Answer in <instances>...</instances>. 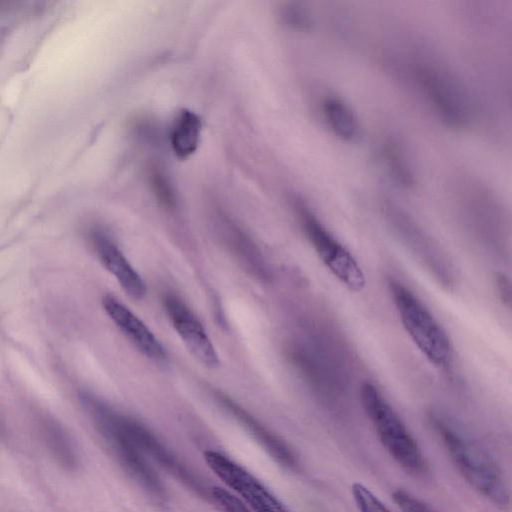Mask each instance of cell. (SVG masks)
Wrapping results in <instances>:
<instances>
[{"instance_id": "cell-22", "label": "cell", "mask_w": 512, "mask_h": 512, "mask_svg": "<svg viewBox=\"0 0 512 512\" xmlns=\"http://www.w3.org/2000/svg\"><path fill=\"white\" fill-rule=\"evenodd\" d=\"M392 498L403 512H437L428 504L403 489L395 490Z\"/></svg>"}, {"instance_id": "cell-13", "label": "cell", "mask_w": 512, "mask_h": 512, "mask_svg": "<svg viewBox=\"0 0 512 512\" xmlns=\"http://www.w3.org/2000/svg\"><path fill=\"white\" fill-rule=\"evenodd\" d=\"M221 229V237L230 253L255 277L266 279L269 273L261 251L253 240L228 219H223Z\"/></svg>"}, {"instance_id": "cell-11", "label": "cell", "mask_w": 512, "mask_h": 512, "mask_svg": "<svg viewBox=\"0 0 512 512\" xmlns=\"http://www.w3.org/2000/svg\"><path fill=\"white\" fill-rule=\"evenodd\" d=\"M90 239L103 266L114 276L122 290L131 298L140 300L146 295V284L134 269L114 239L103 229L90 230Z\"/></svg>"}, {"instance_id": "cell-7", "label": "cell", "mask_w": 512, "mask_h": 512, "mask_svg": "<svg viewBox=\"0 0 512 512\" xmlns=\"http://www.w3.org/2000/svg\"><path fill=\"white\" fill-rule=\"evenodd\" d=\"M115 420L129 440L160 467L198 496L208 499L210 490L203 479L177 457L149 428L115 410Z\"/></svg>"}, {"instance_id": "cell-1", "label": "cell", "mask_w": 512, "mask_h": 512, "mask_svg": "<svg viewBox=\"0 0 512 512\" xmlns=\"http://www.w3.org/2000/svg\"><path fill=\"white\" fill-rule=\"evenodd\" d=\"M430 422L466 482L499 508L508 507V486L493 458L446 419L433 414Z\"/></svg>"}, {"instance_id": "cell-9", "label": "cell", "mask_w": 512, "mask_h": 512, "mask_svg": "<svg viewBox=\"0 0 512 512\" xmlns=\"http://www.w3.org/2000/svg\"><path fill=\"white\" fill-rule=\"evenodd\" d=\"M164 311L189 352L203 365H219L216 349L203 324L191 308L176 294L166 292L161 298Z\"/></svg>"}, {"instance_id": "cell-23", "label": "cell", "mask_w": 512, "mask_h": 512, "mask_svg": "<svg viewBox=\"0 0 512 512\" xmlns=\"http://www.w3.org/2000/svg\"><path fill=\"white\" fill-rule=\"evenodd\" d=\"M495 284L501 301L503 302V304L510 307L511 288L508 278L504 274L498 273L495 276Z\"/></svg>"}, {"instance_id": "cell-3", "label": "cell", "mask_w": 512, "mask_h": 512, "mask_svg": "<svg viewBox=\"0 0 512 512\" xmlns=\"http://www.w3.org/2000/svg\"><path fill=\"white\" fill-rule=\"evenodd\" d=\"M360 395L383 447L406 472L424 476L428 467L418 443L379 389L367 381L362 384Z\"/></svg>"}, {"instance_id": "cell-16", "label": "cell", "mask_w": 512, "mask_h": 512, "mask_svg": "<svg viewBox=\"0 0 512 512\" xmlns=\"http://www.w3.org/2000/svg\"><path fill=\"white\" fill-rule=\"evenodd\" d=\"M41 434L45 447L58 465L73 471L78 465V456L74 444L61 426L53 421L42 424Z\"/></svg>"}, {"instance_id": "cell-20", "label": "cell", "mask_w": 512, "mask_h": 512, "mask_svg": "<svg viewBox=\"0 0 512 512\" xmlns=\"http://www.w3.org/2000/svg\"><path fill=\"white\" fill-rule=\"evenodd\" d=\"M351 492L359 512H391L390 509L362 483H353Z\"/></svg>"}, {"instance_id": "cell-6", "label": "cell", "mask_w": 512, "mask_h": 512, "mask_svg": "<svg viewBox=\"0 0 512 512\" xmlns=\"http://www.w3.org/2000/svg\"><path fill=\"white\" fill-rule=\"evenodd\" d=\"M417 81L439 118L453 129H462L471 120L468 97L462 86L446 71L423 64L417 68Z\"/></svg>"}, {"instance_id": "cell-5", "label": "cell", "mask_w": 512, "mask_h": 512, "mask_svg": "<svg viewBox=\"0 0 512 512\" xmlns=\"http://www.w3.org/2000/svg\"><path fill=\"white\" fill-rule=\"evenodd\" d=\"M297 211L302 230L325 267L350 291H362L366 278L353 254L307 206L299 204Z\"/></svg>"}, {"instance_id": "cell-21", "label": "cell", "mask_w": 512, "mask_h": 512, "mask_svg": "<svg viewBox=\"0 0 512 512\" xmlns=\"http://www.w3.org/2000/svg\"><path fill=\"white\" fill-rule=\"evenodd\" d=\"M210 497L222 512H252L238 497L221 487H213Z\"/></svg>"}, {"instance_id": "cell-2", "label": "cell", "mask_w": 512, "mask_h": 512, "mask_svg": "<svg viewBox=\"0 0 512 512\" xmlns=\"http://www.w3.org/2000/svg\"><path fill=\"white\" fill-rule=\"evenodd\" d=\"M387 285L402 326L412 342L434 366L449 368L454 350L446 331L405 284L389 277Z\"/></svg>"}, {"instance_id": "cell-15", "label": "cell", "mask_w": 512, "mask_h": 512, "mask_svg": "<svg viewBox=\"0 0 512 512\" xmlns=\"http://www.w3.org/2000/svg\"><path fill=\"white\" fill-rule=\"evenodd\" d=\"M202 130L200 117L188 109L179 112L171 128L170 144L181 159L191 156L198 148Z\"/></svg>"}, {"instance_id": "cell-19", "label": "cell", "mask_w": 512, "mask_h": 512, "mask_svg": "<svg viewBox=\"0 0 512 512\" xmlns=\"http://www.w3.org/2000/svg\"><path fill=\"white\" fill-rule=\"evenodd\" d=\"M282 22L291 29L297 31H309L313 20L308 10L300 3H286L280 12Z\"/></svg>"}, {"instance_id": "cell-17", "label": "cell", "mask_w": 512, "mask_h": 512, "mask_svg": "<svg viewBox=\"0 0 512 512\" xmlns=\"http://www.w3.org/2000/svg\"><path fill=\"white\" fill-rule=\"evenodd\" d=\"M383 165L393 182L401 188L411 189L415 185V175L405 151L394 140H386L381 147Z\"/></svg>"}, {"instance_id": "cell-14", "label": "cell", "mask_w": 512, "mask_h": 512, "mask_svg": "<svg viewBox=\"0 0 512 512\" xmlns=\"http://www.w3.org/2000/svg\"><path fill=\"white\" fill-rule=\"evenodd\" d=\"M322 113L329 129L341 140L355 142L361 136V125L352 108L341 98L327 96Z\"/></svg>"}, {"instance_id": "cell-12", "label": "cell", "mask_w": 512, "mask_h": 512, "mask_svg": "<svg viewBox=\"0 0 512 512\" xmlns=\"http://www.w3.org/2000/svg\"><path fill=\"white\" fill-rule=\"evenodd\" d=\"M102 305L116 327L147 358L165 362L167 352L149 327L125 304L112 295H105Z\"/></svg>"}, {"instance_id": "cell-10", "label": "cell", "mask_w": 512, "mask_h": 512, "mask_svg": "<svg viewBox=\"0 0 512 512\" xmlns=\"http://www.w3.org/2000/svg\"><path fill=\"white\" fill-rule=\"evenodd\" d=\"M217 403L229 413L279 465L289 470L298 468V457L288 443L265 426L240 404L221 391L215 390Z\"/></svg>"}, {"instance_id": "cell-18", "label": "cell", "mask_w": 512, "mask_h": 512, "mask_svg": "<svg viewBox=\"0 0 512 512\" xmlns=\"http://www.w3.org/2000/svg\"><path fill=\"white\" fill-rule=\"evenodd\" d=\"M152 192L158 203L165 209L171 210L176 206V195L167 175L154 168L149 176Z\"/></svg>"}, {"instance_id": "cell-4", "label": "cell", "mask_w": 512, "mask_h": 512, "mask_svg": "<svg viewBox=\"0 0 512 512\" xmlns=\"http://www.w3.org/2000/svg\"><path fill=\"white\" fill-rule=\"evenodd\" d=\"M85 405L101 435L123 470L156 504L165 505L167 492L143 453L123 433L115 420V410L98 399L87 397Z\"/></svg>"}, {"instance_id": "cell-8", "label": "cell", "mask_w": 512, "mask_h": 512, "mask_svg": "<svg viewBox=\"0 0 512 512\" xmlns=\"http://www.w3.org/2000/svg\"><path fill=\"white\" fill-rule=\"evenodd\" d=\"M203 456L210 470L253 512H290L259 479L227 455L206 450Z\"/></svg>"}]
</instances>
